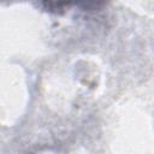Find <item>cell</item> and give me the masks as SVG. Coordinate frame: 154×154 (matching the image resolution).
I'll return each mask as SVG.
<instances>
[{
    "label": "cell",
    "instance_id": "6da1fadb",
    "mask_svg": "<svg viewBox=\"0 0 154 154\" xmlns=\"http://www.w3.org/2000/svg\"><path fill=\"white\" fill-rule=\"evenodd\" d=\"M38 5L47 12L63 14L72 8L96 10L106 4L107 0H36Z\"/></svg>",
    "mask_w": 154,
    "mask_h": 154
}]
</instances>
